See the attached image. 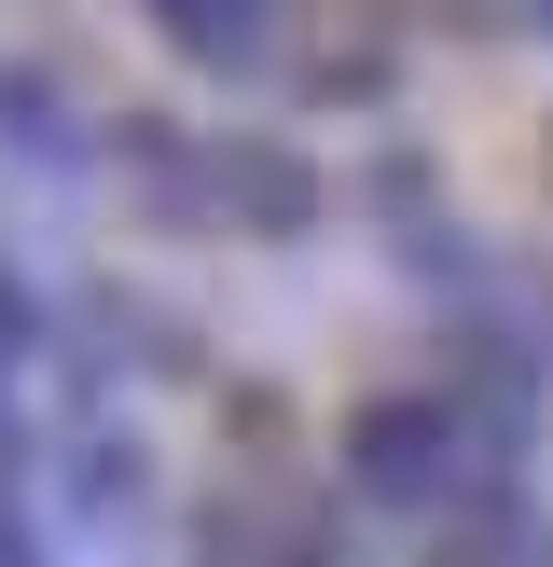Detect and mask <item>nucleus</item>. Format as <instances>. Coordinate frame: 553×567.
Wrapping results in <instances>:
<instances>
[{
  "label": "nucleus",
  "mask_w": 553,
  "mask_h": 567,
  "mask_svg": "<svg viewBox=\"0 0 553 567\" xmlns=\"http://www.w3.org/2000/svg\"><path fill=\"white\" fill-rule=\"evenodd\" d=\"M525 430L540 415H512V402H484V388H374V402L346 415V443H332V471H346V498L359 513H457L470 485H498V471L525 457Z\"/></svg>",
  "instance_id": "1"
},
{
  "label": "nucleus",
  "mask_w": 553,
  "mask_h": 567,
  "mask_svg": "<svg viewBox=\"0 0 553 567\" xmlns=\"http://www.w3.org/2000/svg\"><path fill=\"white\" fill-rule=\"evenodd\" d=\"M138 28H153L180 70H208V83H249L276 55V0H125Z\"/></svg>",
  "instance_id": "2"
},
{
  "label": "nucleus",
  "mask_w": 553,
  "mask_h": 567,
  "mask_svg": "<svg viewBox=\"0 0 553 567\" xmlns=\"http://www.w3.org/2000/svg\"><path fill=\"white\" fill-rule=\"evenodd\" d=\"M0 153H14L28 181H83V166H97V125H83L42 70H0Z\"/></svg>",
  "instance_id": "3"
},
{
  "label": "nucleus",
  "mask_w": 553,
  "mask_h": 567,
  "mask_svg": "<svg viewBox=\"0 0 553 567\" xmlns=\"http://www.w3.org/2000/svg\"><path fill=\"white\" fill-rule=\"evenodd\" d=\"M415 14H429L442 42H498V28H525V0H415Z\"/></svg>",
  "instance_id": "4"
}]
</instances>
